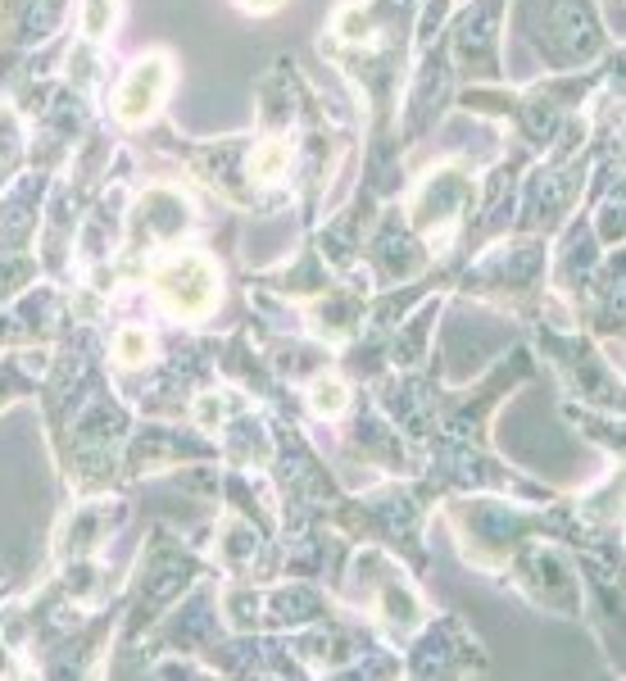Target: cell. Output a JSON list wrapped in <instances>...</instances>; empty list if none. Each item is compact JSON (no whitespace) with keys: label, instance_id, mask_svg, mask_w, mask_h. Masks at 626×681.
I'll return each mask as SVG.
<instances>
[{"label":"cell","instance_id":"2","mask_svg":"<svg viewBox=\"0 0 626 681\" xmlns=\"http://www.w3.org/2000/svg\"><path fill=\"white\" fill-rule=\"evenodd\" d=\"M164 87H168V64L159 60V55L146 64H137V69L128 73V82H123V96H118V119L141 123L150 109L164 100Z\"/></svg>","mask_w":626,"mask_h":681},{"label":"cell","instance_id":"3","mask_svg":"<svg viewBox=\"0 0 626 681\" xmlns=\"http://www.w3.org/2000/svg\"><path fill=\"white\" fill-rule=\"evenodd\" d=\"M286 164H291V150H286L282 141H264V146L255 150V159H250V173H255L259 182H273L286 173Z\"/></svg>","mask_w":626,"mask_h":681},{"label":"cell","instance_id":"4","mask_svg":"<svg viewBox=\"0 0 626 681\" xmlns=\"http://www.w3.org/2000/svg\"><path fill=\"white\" fill-rule=\"evenodd\" d=\"M146 350H150L146 332H118V341H114V355H118V364H128V368L146 364Z\"/></svg>","mask_w":626,"mask_h":681},{"label":"cell","instance_id":"5","mask_svg":"<svg viewBox=\"0 0 626 681\" xmlns=\"http://www.w3.org/2000/svg\"><path fill=\"white\" fill-rule=\"evenodd\" d=\"M313 409L327 418H336L345 409V386L341 382H318L313 386Z\"/></svg>","mask_w":626,"mask_h":681},{"label":"cell","instance_id":"6","mask_svg":"<svg viewBox=\"0 0 626 681\" xmlns=\"http://www.w3.org/2000/svg\"><path fill=\"white\" fill-rule=\"evenodd\" d=\"M245 5H255V10H273L277 0H245Z\"/></svg>","mask_w":626,"mask_h":681},{"label":"cell","instance_id":"1","mask_svg":"<svg viewBox=\"0 0 626 681\" xmlns=\"http://www.w3.org/2000/svg\"><path fill=\"white\" fill-rule=\"evenodd\" d=\"M155 287L177 318H200L209 305H214V268H209L200 255H182L168 268H159Z\"/></svg>","mask_w":626,"mask_h":681}]
</instances>
